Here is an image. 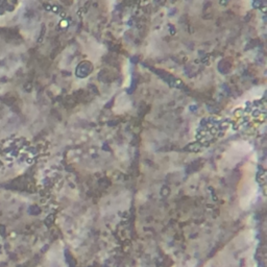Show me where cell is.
Returning a JSON list of instances; mask_svg holds the SVG:
<instances>
[{
  "label": "cell",
  "instance_id": "obj_1",
  "mask_svg": "<svg viewBox=\"0 0 267 267\" xmlns=\"http://www.w3.org/2000/svg\"><path fill=\"white\" fill-rule=\"evenodd\" d=\"M19 0H0V15L13 12L16 8Z\"/></svg>",
  "mask_w": 267,
  "mask_h": 267
}]
</instances>
